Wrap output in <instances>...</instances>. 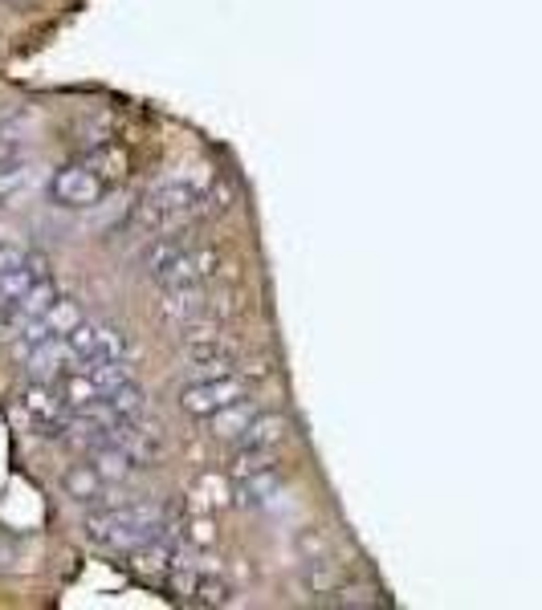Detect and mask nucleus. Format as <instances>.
I'll list each match as a JSON object with an SVG mask.
<instances>
[{
    "instance_id": "obj_1",
    "label": "nucleus",
    "mask_w": 542,
    "mask_h": 610,
    "mask_svg": "<svg viewBox=\"0 0 542 610\" xmlns=\"http://www.w3.org/2000/svg\"><path fill=\"white\" fill-rule=\"evenodd\" d=\"M122 172H127V155L119 146H98L95 155L69 163L66 172H57L54 179V196L66 208H90L107 196L110 187H119Z\"/></svg>"
},
{
    "instance_id": "obj_2",
    "label": "nucleus",
    "mask_w": 542,
    "mask_h": 610,
    "mask_svg": "<svg viewBox=\"0 0 542 610\" xmlns=\"http://www.w3.org/2000/svg\"><path fill=\"white\" fill-rule=\"evenodd\" d=\"M200 204H204V196L192 184H163L139 204L136 220L148 228L151 237H176L180 228L200 213Z\"/></svg>"
},
{
    "instance_id": "obj_3",
    "label": "nucleus",
    "mask_w": 542,
    "mask_h": 610,
    "mask_svg": "<svg viewBox=\"0 0 542 610\" xmlns=\"http://www.w3.org/2000/svg\"><path fill=\"white\" fill-rule=\"evenodd\" d=\"M160 530V513L148 509V504H127V509H102L90 518V537L110 549H122V554H131L139 545L155 537Z\"/></svg>"
},
{
    "instance_id": "obj_4",
    "label": "nucleus",
    "mask_w": 542,
    "mask_h": 610,
    "mask_svg": "<svg viewBox=\"0 0 542 610\" xmlns=\"http://www.w3.org/2000/svg\"><path fill=\"white\" fill-rule=\"evenodd\" d=\"M249 386H253V374L245 371H225L217 374V379H192L184 391H180V407L188 415H208L220 412V407H229V403H237V399L249 395Z\"/></svg>"
},
{
    "instance_id": "obj_5",
    "label": "nucleus",
    "mask_w": 542,
    "mask_h": 610,
    "mask_svg": "<svg viewBox=\"0 0 542 610\" xmlns=\"http://www.w3.org/2000/svg\"><path fill=\"white\" fill-rule=\"evenodd\" d=\"M21 362H25V371L33 383H50V386H54L62 374L86 367V362L78 359V350L69 346V338H45V342L33 346Z\"/></svg>"
},
{
    "instance_id": "obj_6",
    "label": "nucleus",
    "mask_w": 542,
    "mask_h": 610,
    "mask_svg": "<svg viewBox=\"0 0 542 610\" xmlns=\"http://www.w3.org/2000/svg\"><path fill=\"white\" fill-rule=\"evenodd\" d=\"M69 346L78 350V359L90 367V362H115V359H127V346L122 338L110 326H98V322H82L78 330L66 334Z\"/></svg>"
},
{
    "instance_id": "obj_7",
    "label": "nucleus",
    "mask_w": 542,
    "mask_h": 610,
    "mask_svg": "<svg viewBox=\"0 0 542 610\" xmlns=\"http://www.w3.org/2000/svg\"><path fill=\"white\" fill-rule=\"evenodd\" d=\"M160 314L176 326H192V322L208 318V297H204L200 281L188 285H160Z\"/></svg>"
},
{
    "instance_id": "obj_8",
    "label": "nucleus",
    "mask_w": 542,
    "mask_h": 610,
    "mask_svg": "<svg viewBox=\"0 0 542 610\" xmlns=\"http://www.w3.org/2000/svg\"><path fill=\"white\" fill-rule=\"evenodd\" d=\"M258 415H261V407L249 395H245V399H237V403H229V407H220V412L208 415V427H213V436H217V439H225V444H237V439L245 436V427L253 424Z\"/></svg>"
},
{
    "instance_id": "obj_9",
    "label": "nucleus",
    "mask_w": 542,
    "mask_h": 610,
    "mask_svg": "<svg viewBox=\"0 0 542 610\" xmlns=\"http://www.w3.org/2000/svg\"><path fill=\"white\" fill-rule=\"evenodd\" d=\"M285 432H290V424H285V415L278 412H261L253 424L245 427V436L232 444V448H253V451H278L282 448Z\"/></svg>"
},
{
    "instance_id": "obj_10",
    "label": "nucleus",
    "mask_w": 542,
    "mask_h": 610,
    "mask_svg": "<svg viewBox=\"0 0 542 610\" xmlns=\"http://www.w3.org/2000/svg\"><path fill=\"white\" fill-rule=\"evenodd\" d=\"M37 281H45V265L37 257H25L21 265H13L9 273H0V309H9L13 302H21Z\"/></svg>"
},
{
    "instance_id": "obj_11",
    "label": "nucleus",
    "mask_w": 542,
    "mask_h": 610,
    "mask_svg": "<svg viewBox=\"0 0 542 610\" xmlns=\"http://www.w3.org/2000/svg\"><path fill=\"white\" fill-rule=\"evenodd\" d=\"M41 330L45 334H54V338H66L69 330H78L82 322V309H78V302H69V297H54V305L41 314Z\"/></svg>"
},
{
    "instance_id": "obj_12",
    "label": "nucleus",
    "mask_w": 542,
    "mask_h": 610,
    "mask_svg": "<svg viewBox=\"0 0 542 610\" xmlns=\"http://www.w3.org/2000/svg\"><path fill=\"white\" fill-rule=\"evenodd\" d=\"M86 374L95 379V386L102 391V399L115 391V386H122V383H131V371H127V359H115V362H90L86 367Z\"/></svg>"
},
{
    "instance_id": "obj_13",
    "label": "nucleus",
    "mask_w": 542,
    "mask_h": 610,
    "mask_svg": "<svg viewBox=\"0 0 542 610\" xmlns=\"http://www.w3.org/2000/svg\"><path fill=\"white\" fill-rule=\"evenodd\" d=\"M306 582H311L314 595H335L343 586V570L335 566V562H311V574H306Z\"/></svg>"
},
{
    "instance_id": "obj_14",
    "label": "nucleus",
    "mask_w": 542,
    "mask_h": 610,
    "mask_svg": "<svg viewBox=\"0 0 542 610\" xmlns=\"http://www.w3.org/2000/svg\"><path fill=\"white\" fill-rule=\"evenodd\" d=\"M66 484H69V492H74V497H82V501H86V497H95V492H98L102 477H98L95 465H86V468H74V472L66 477Z\"/></svg>"
},
{
    "instance_id": "obj_15",
    "label": "nucleus",
    "mask_w": 542,
    "mask_h": 610,
    "mask_svg": "<svg viewBox=\"0 0 542 610\" xmlns=\"http://www.w3.org/2000/svg\"><path fill=\"white\" fill-rule=\"evenodd\" d=\"M192 497H200V509H217V504L229 501V489H225V477H204L200 484H196V492Z\"/></svg>"
},
{
    "instance_id": "obj_16",
    "label": "nucleus",
    "mask_w": 542,
    "mask_h": 610,
    "mask_svg": "<svg viewBox=\"0 0 542 610\" xmlns=\"http://www.w3.org/2000/svg\"><path fill=\"white\" fill-rule=\"evenodd\" d=\"M188 542L192 545H204V549H208V545L217 542V533H213V521H208V518L188 521Z\"/></svg>"
}]
</instances>
